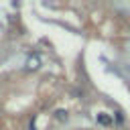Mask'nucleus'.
Listing matches in <instances>:
<instances>
[{
	"mask_svg": "<svg viewBox=\"0 0 130 130\" xmlns=\"http://www.w3.org/2000/svg\"><path fill=\"white\" fill-rule=\"evenodd\" d=\"M98 122H100V124H104V126H108V124H110L112 120H110L108 116H104V114H100V116H98Z\"/></svg>",
	"mask_w": 130,
	"mask_h": 130,
	"instance_id": "1",
	"label": "nucleus"
},
{
	"mask_svg": "<svg viewBox=\"0 0 130 130\" xmlns=\"http://www.w3.org/2000/svg\"><path fill=\"white\" fill-rule=\"evenodd\" d=\"M122 120H124V116H122V112H116V122H118V124H122Z\"/></svg>",
	"mask_w": 130,
	"mask_h": 130,
	"instance_id": "2",
	"label": "nucleus"
},
{
	"mask_svg": "<svg viewBox=\"0 0 130 130\" xmlns=\"http://www.w3.org/2000/svg\"><path fill=\"white\" fill-rule=\"evenodd\" d=\"M28 67H37V59H30L28 61Z\"/></svg>",
	"mask_w": 130,
	"mask_h": 130,
	"instance_id": "3",
	"label": "nucleus"
}]
</instances>
